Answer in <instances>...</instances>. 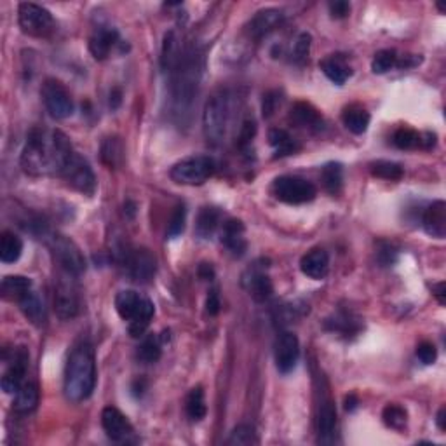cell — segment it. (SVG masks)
<instances>
[{
  "label": "cell",
  "mask_w": 446,
  "mask_h": 446,
  "mask_svg": "<svg viewBox=\"0 0 446 446\" xmlns=\"http://www.w3.org/2000/svg\"><path fill=\"white\" fill-rule=\"evenodd\" d=\"M72 152L67 134L58 129L46 131L35 127L30 131L21 152V168L32 176L60 174Z\"/></svg>",
  "instance_id": "1"
},
{
  "label": "cell",
  "mask_w": 446,
  "mask_h": 446,
  "mask_svg": "<svg viewBox=\"0 0 446 446\" xmlns=\"http://www.w3.org/2000/svg\"><path fill=\"white\" fill-rule=\"evenodd\" d=\"M203 73V54L196 48H185L171 75V108L178 122L190 117L197 100Z\"/></svg>",
  "instance_id": "2"
},
{
  "label": "cell",
  "mask_w": 446,
  "mask_h": 446,
  "mask_svg": "<svg viewBox=\"0 0 446 446\" xmlns=\"http://www.w3.org/2000/svg\"><path fill=\"white\" fill-rule=\"evenodd\" d=\"M96 387V359L92 345L79 342L70 352L65 366L63 391L68 401L83 403Z\"/></svg>",
  "instance_id": "3"
},
{
  "label": "cell",
  "mask_w": 446,
  "mask_h": 446,
  "mask_svg": "<svg viewBox=\"0 0 446 446\" xmlns=\"http://www.w3.org/2000/svg\"><path fill=\"white\" fill-rule=\"evenodd\" d=\"M115 309H117L119 316L129 323V333L134 339L145 333L155 314L154 302L143 293L134 292V290L119 292L115 297Z\"/></svg>",
  "instance_id": "4"
},
{
  "label": "cell",
  "mask_w": 446,
  "mask_h": 446,
  "mask_svg": "<svg viewBox=\"0 0 446 446\" xmlns=\"http://www.w3.org/2000/svg\"><path fill=\"white\" fill-rule=\"evenodd\" d=\"M232 119V96L227 89L213 92L204 105L203 129L204 137L211 145H218L227 137L228 124Z\"/></svg>",
  "instance_id": "5"
},
{
  "label": "cell",
  "mask_w": 446,
  "mask_h": 446,
  "mask_svg": "<svg viewBox=\"0 0 446 446\" xmlns=\"http://www.w3.org/2000/svg\"><path fill=\"white\" fill-rule=\"evenodd\" d=\"M115 257L117 262L124 267L126 274L137 282H149L154 277L157 263L154 255L145 248H131L117 246L115 248Z\"/></svg>",
  "instance_id": "6"
},
{
  "label": "cell",
  "mask_w": 446,
  "mask_h": 446,
  "mask_svg": "<svg viewBox=\"0 0 446 446\" xmlns=\"http://www.w3.org/2000/svg\"><path fill=\"white\" fill-rule=\"evenodd\" d=\"M215 173V161L208 155H192L173 166L169 176L178 185H203Z\"/></svg>",
  "instance_id": "7"
},
{
  "label": "cell",
  "mask_w": 446,
  "mask_h": 446,
  "mask_svg": "<svg viewBox=\"0 0 446 446\" xmlns=\"http://www.w3.org/2000/svg\"><path fill=\"white\" fill-rule=\"evenodd\" d=\"M48 244L54 260L63 272L73 275V277L86 272V258L72 239L61 234H51L48 238Z\"/></svg>",
  "instance_id": "8"
},
{
  "label": "cell",
  "mask_w": 446,
  "mask_h": 446,
  "mask_svg": "<svg viewBox=\"0 0 446 446\" xmlns=\"http://www.w3.org/2000/svg\"><path fill=\"white\" fill-rule=\"evenodd\" d=\"M18 21L23 32L32 37H46L54 30L53 14L33 2L19 4Z\"/></svg>",
  "instance_id": "9"
},
{
  "label": "cell",
  "mask_w": 446,
  "mask_h": 446,
  "mask_svg": "<svg viewBox=\"0 0 446 446\" xmlns=\"http://www.w3.org/2000/svg\"><path fill=\"white\" fill-rule=\"evenodd\" d=\"M61 178H65V181L72 189L79 190L84 196H92L96 190V176L92 173L91 166L84 157H80L77 152H72V155L65 162L63 169L60 173Z\"/></svg>",
  "instance_id": "10"
},
{
  "label": "cell",
  "mask_w": 446,
  "mask_h": 446,
  "mask_svg": "<svg viewBox=\"0 0 446 446\" xmlns=\"http://www.w3.org/2000/svg\"><path fill=\"white\" fill-rule=\"evenodd\" d=\"M274 196L286 204H304L316 199L317 190L309 180L298 176H279L272 185Z\"/></svg>",
  "instance_id": "11"
},
{
  "label": "cell",
  "mask_w": 446,
  "mask_h": 446,
  "mask_svg": "<svg viewBox=\"0 0 446 446\" xmlns=\"http://www.w3.org/2000/svg\"><path fill=\"white\" fill-rule=\"evenodd\" d=\"M46 110L54 119H68L73 114V100L68 89L56 79H48L41 89Z\"/></svg>",
  "instance_id": "12"
},
{
  "label": "cell",
  "mask_w": 446,
  "mask_h": 446,
  "mask_svg": "<svg viewBox=\"0 0 446 446\" xmlns=\"http://www.w3.org/2000/svg\"><path fill=\"white\" fill-rule=\"evenodd\" d=\"M70 277L73 275L65 272L63 277L58 279L56 288H54V312L63 321L73 319L80 312L79 292Z\"/></svg>",
  "instance_id": "13"
},
{
  "label": "cell",
  "mask_w": 446,
  "mask_h": 446,
  "mask_svg": "<svg viewBox=\"0 0 446 446\" xmlns=\"http://www.w3.org/2000/svg\"><path fill=\"white\" fill-rule=\"evenodd\" d=\"M102 425L107 432V436L110 437L115 443H134L137 437H134V429L129 424L126 417L119 412L114 406H107L102 412Z\"/></svg>",
  "instance_id": "14"
},
{
  "label": "cell",
  "mask_w": 446,
  "mask_h": 446,
  "mask_svg": "<svg viewBox=\"0 0 446 446\" xmlns=\"http://www.w3.org/2000/svg\"><path fill=\"white\" fill-rule=\"evenodd\" d=\"M274 358L275 366H277V370L281 373H290L297 366L298 358H300V344H298V339L294 333H279L274 344Z\"/></svg>",
  "instance_id": "15"
},
{
  "label": "cell",
  "mask_w": 446,
  "mask_h": 446,
  "mask_svg": "<svg viewBox=\"0 0 446 446\" xmlns=\"http://www.w3.org/2000/svg\"><path fill=\"white\" fill-rule=\"evenodd\" d=\"M26 371H28V352L25 347L14 349L13 358L9 359V366L2 377L4 393L16 394L19 387L26 382Z\"/></svg>",
  "instance_id": "16"
},
{
  "label": "cell",
  "mask_w": 446,
  "mask_h": 446,
  "mask_svg": "<svg viewBox=\"0 0 446 446\" xmlns=\"http://www.w3.org/2000/svg\"><path fill=\"white\" fill-rule=\"evenodd\" d=\"M243 288L246 290L248 293L251 294V298L257 302H265L272 297L274 293V286L272 281H270L269 275L265 274V267L258 265H251L246 272L243 274Z\"/></svg>",
  "instance_id": "17"
},
{
  "label": "cell",
  "mask_w": 446,
  "mask_h": 446,
  "mask_svg": "<svg viewBox=\"0 0 446 446\" xmlns=\"http://www.w3.org/2000/svg\"><path fill=\"white\" fill-rule=\"evenodd\" d=\"M119 33L117 30L108 25H100L89 38V51L96 60H105L110 56L112 49L117 44Z\"/></svg>",
  "instance_id": "18"
},
{
  "label": "cell",
  "mask_w": 446,
  "mask_h": 446,
  "mask_svg": "<svg viewBox=\"0 0 446 446\" xmlns=\"http://www.w3.org/2000/svg\"><path fill=\"white\" fill-rule=\"evenodd\" d=\"M282 19H285L282 11L274 9V7L258 11V13L253 16V19L250 21V25H248V33H250L253 38L265 37V35L274 32V30L281 25Z\"/></svg>",
  "instance_id": "19"
},
{
  "label": "cell",
  "mask_w": 446,
  "mask_h": 446,
  "mask_svg": "<svg viewBox=\"0 0 446 446\" xmlns=\"http://www.w3.org/2000/svg\"><path fill=\"white\" fill-rule=\"evenodd\" d=\"M222 243L235 257H243L246 253L248 243L244 238V225L240 220H227L222 225Z\"/></svg>",
  "instance_id": "20"
},
{
  "label": "cell",
  "mask_w": 446,
  "mask_h": 446,
  "mask_svg": "<svg viewBox=\"0 0 446 446\" xmlns=\"http://www.w3.org/2000/svg\"><path fill=\"white\" fill-rule=\"evenodd\" d=\"M424 230L436 239H445L446 235V203L445 201H434L425 209L422 218Z\"/></svg>",
  "instance_id": "21"
},
{
  "label": "cell",
  "mask_w": 446,
  "mask_h": 446,
  "mask_svg": "<svg viewBox=\"0 0 446 446\" xmlns=\"http://www.w3.org/2000/svg\"><path fill=\"white\" fill-rule=\"evenodd\" d=\"M300 269L307 277L310 279H324L328 275L329 270V257L324 250L316 248V250L309 251L307 255H304L300 260Z\"/></svg>",
  "instance_id": "22"
},
{
  "label": "cell",
  "mask_w": 446,
  "mask_h": 446,
  "mask_svg": "<svg viewBox=\"0 0 446 446\" xmlns=\"http://www.w3.org/2000/svg\"><path fill=\"white\" fill-rule=\"evenodd\" d=\"M336 429V408L331 399L321 401L317 410V432L321 443H331Z\"/></svg>",
  "instance_id": "23"
},
{
  "label": "cell",
  "mask_w": 446,
  "mask_h": 446,
  "mask_svg": "<svg viewBox=\"0 0 446 446\" xmlns=\"http://www.w3.org/2000/svg\"><path fill=\"white\" fill-rule=\"evenodd\" d=\"M19 304V310H21L23 316L33 324V326L41 328L44 326L46 321H48V312H46V305L44 300L38 297L35 292L26 293L21 300L18 302Z\"/></svg>",
  "instance_id": "24"
},
{
  "label": "cell",
  "mask_w": 446,
  "mask_h": 446,
  "mask_svg": "<svg viewBox=\"0 0 446 446\" xmlns=\"http://www.w3.org/2000/svg\"><path fill=\"white\" fill-rule=\"evenodd\" d=\"M181 53L184 49L180 48V38L174 30H169L164 35V42H162V51H161V67L164 72L171 73L173 68L176 67L178 61H180Z\"/></svg>",
  "instance_id": "25"
},
{
  "label": "cell",
  "mask_w": 446,
  "mask_h": 446,
  "mask_svg": "<svg viewBox=\"0 0 446 446\" xmlns=\"http://www.w3.org/2000/svg\"><path fill=\"white\" fill-rule=\"evenodd\" d=\"M290 119H292L298 127H305V129H319V127L323 126V119H321L319 112H317L312 105L305 102H298L293 105Z\"/></svg>",
  "instance_id": "26"
},
{
  "label": "cell",
  "mask_w": 446,
  "mask_h": 446,
  "mask_svg": "<svg viewBox=\"0 0 446 446\" xmlns=\"http://www.w3.org/2000/svg\"><path fill=\"white\" fill-rule=\"evenodd\" d=\"M321 70L324 72V75L328 77L331 83L339 84V86H342V84H345V80L349 79V77L352 75V70L351 67H349L347 63H345V60L342 56H339V54H333V56L326 58V60H323L319 63Z\"/></svg>",
  "instance_id": "27"
},
{
  "label": "cell",
  "mask_w": 446,
  "mask_h": 446,
  "mask_svg": "<svg viewBox=\"0 0 446 446\" xmlns=\"http://www.w3.org/2000/svg\"><path fill=\"white\" fill-rule=\"evenodd\" d=\"M2 297L6 300L19 302L26 293L32 292V281L25 275H6L2 279Z\"/></svg>",
  "instance_id": "28"
},
{
  "label": "cell",
  "mask_w": 446,
  "mask_h": 446,
  "mask_svg": "<svg viewBox=\"0 0 446 446\" xmlns=\"http://www.w3.org/2000/svg\"><path fill=\"white\" fill-rule=\"evenodd\" d=\"M370 119H371L370 114H368L363 107H358V105H352V107L345 108L342 114L344 126L354 134L366 133L368 126H370Z\"/></svg>",
  "instance_id": "29"
},
{
  "label": "cell",
  "mask_w": 446,
  "mask_h": 446,
  "mask_svg": "<svg viewBox=\"0 0 446 446\" xmlns=\"http://www.w3.org/2000/svg\"><path fill=\"white\" fill-rule=\"evenodd\" d=\"M38 405V387L33 382H25L14 394V410L18 413H30Z\"/></svg>",
  "instance_id": "30"
},
{
  "label": "cell",
  "mask_w": 446,
  "mask_h": 446,
  "mask_svg": "<svg viewBox=\"0 0 446 446\" xmlns=\"http://www.w3.org/2000/svg\"><path fill=\"white\" fill-rule=\"evenodd\" d=\"M220 220H222V215L216 208H203L199 211V216H197L196 222V234L199 235L201 239H208L211 238L216 232V228L220 227Z\"/></svg>",
  "instance_id": "31"
},
{
  "label": "cell",
  "mask_w": 446,
  "mask_h": 446,
  "mask_svg": "<svg viewBox=\"0 0 446 446\" xmlns=\"http://www.w3.org/2000/svg\"><path fill=\"white\" fill-rule=\"evenodd\" d=\"M23 253V240L14 232L6 230L0 238V260L4 263L18 262Z\"/></svg>",
  "instance_id": "32"
},
{
  "label": "cell",
  "mask_w": 446,
  "mask_h": 446,
  "mask_svg": "<svg viewBox=\"0 0 446 446\" xmlns=\"http://www.w3.org/2000/svg\"><path fill=\"white\" fill-rule=\"evenodd\" d=\"M162 356V340L159 339V335H147L142 340V344L138 345L137 358L142 361L143 364H152L157 363Z\"/></svg>",
  "instance_id": "33"
},
{
  "label": "cell",
  "mask_w": 446,
  "mask_h": 446,
  "mask_svg": "<svg viewBox=\"0 0 446 446\" xmlns=\"http://www.w3.org/2000/svg\"><path fill=\"white\" fill-rule=\"evenodd\" d=\"M321 181H323L324 189L329 193L336 196L342 192L344 187V168L339 162H328L323 169H321Z\"/></svg>",
  "instance_id": "34"
},
{
  "label": "cell",
  "mask_w": 446,
  "mask_h": 446,
  "mask_svg": "<svg viewBox=\"0 0 446 446\" xmlns=\"http://www.w3.org/2000/svg\"><path fill=\"white\" fill-rule=\"evenodd\" d=\"M185 412H187L190 420L197 422L203 420L206 417L208 406H206V399H204V391L203 387H193L190 391L187 399H185Z\"/></svg>",
  "instance_id": "35"
},
{
  "label": "cell",
  "mask_w": 446,
  "mask_h": 446,
  "mask_svg": "<svg viewBox=\"0 0 446 446\" xmlns=\"http://www.w3.org/2000/svg\"><path fill=\"white\" fill-rule=\"evenodd\" d=\"M102 161L108 168H119L124 162V143L120 138L112 137L102 143Z\"/></svg>",
  "instance_id": "36"
},
{
  "label": "cell",
  "mask_w": 446,
  "mask_h": 446,
  "mask_svg": "<svg viewBox=\"0 0 446 446\" xmlns=\"http://www.w3.org/2000/svg\"><path fill=\"white\" fill-rule=\"evenodd\" d=\"M269 142L274 147L277 155H292L300 149L297 142L292 138V134L285 129H270L269 131Z\"/></svg>",
  "instance_id": "37"
},
{
  "label": "cell",
  "mask_w": 446,
  "mask_h": 446,
  "mask_svg": "<svg viewBox=\"0 0 446 446\" xmlns=\"http://www.w3.org/2000/svg\"><path fill=\"white\" fill-rule=\"evenodd\" d=\"M326 328L331 329V331L342 333V335H354V333L359 331L361 324L358 317H354L352 314L340 312L333 319L326 321Z\"/></svg>",
  "instance_id": "38"
},
{
  "label": "cell",
  "mask_w": 446,
  "mask_h": 446,
  "mask_svg": "<svg viewBox=\"0 0 446 446\" xmlns=\"http://www.w3.org/2000/svg\"><path fill=\"white\" fill-rule=\"evenodd\" d=\"M393 143L401 150H413L422 149V133L410 129V127H401L394 133Z\"/></svg>",
  "instance_id": "39"
},
{
  "label": "cell",
  "mask_w": 446,
  "mask_h": 446,
  "mask_svg": "<svg viewBox=\"0 0 446 446\" xmlns=\"http://www.w3.org/2000/svg\"><path fill=\"white\" fill-rule=\"evenodd\" d=\"M383 424L387 428L401 430L406 425V420H408V415H406V410L399 405H387L382 412Z\"/></svg>",
  "instance_id": "40"
},
{
  "label": "cell",
  "mask_w": 446,
  "mask_h": 446,
  "mask_svg": "<svg viewBox=\"0 0 446 446\" xmlns=\"http://www.w3.org/2000/svg\"><path fill=\"white\" fill-rule=\"evenodd\" d=\"M258 443V437L255 429L251 425L246 424H240L230 432L228 436L227 445H238V446H250V445H257Z\"/></svg>",
  "instance_id": "41"
},
{
  "label": "cell",
  "mask_w": 446,
  "mask_h": 446,
  "mask_svg": "<svg viewBox=\"0 0 446 446\" xmlns=\"http://www.w3.org/2000/svg\"><path fill=\"white\" fill-rule=\"evenodd\" d=\"M371 173L373 176L383 178V180H399L403 176V168L401 164L393 161H377L371 164Z\"/></svg>",
  "instance_id": "42"
},
{
  "label": "cell",
  "mask_w": 446,
  "mask_h": 446,
  "mask_svg": "<svg viewBox=\"0 0 446 446\" xmlns=\"http://www.w3.org/2000/svg\"><path fill=\"white\" fill-rule=\"evenodd\" d=\"M398 65V56H395V51H391V49H383V51H378L375 54L373 61H371V70L375 73H386L389 72L391 68Z\"/></svg>",
  "instance_id": "43"
},
{
  "label": "cell",
  "mask_w": 446,
  "mask_h": 446,
  "mask_svg": "<svg viewBox=\"0 0 446 446\" xmlns=\"http://www.w3.org/2000/svg\"><path fill=\"white\" fill-rule=\"evenodd\" d=\"M185 220H187V209H185V206L174 208L171 220H169V225H168V232H166V234H168L171 239L178 238V235L184 232Z\"/></svg>",
  "instance_id": "44"
},
{
  "label": "cell",
  "mask_w": 446,
  "mask_h": 446,
  "mask_svg": "<svg viewBox=\"0 0 446 446\" xmlns=\"http://www.w3.org/2000/svg\"><path fill=\"white\" fill-rule=\"evenodd\" d=\"M310 51V35L309 33H300L298 38L294 41V48H293V58L294 61L302 63V61L307 60Z\"/></svg>",
  "instance_id": "45"
},
{
  "label": "cell",
  "mask_w": 446,
  "mask_h": 446,
  "mask_svg": "<svg viewBox=\"0 0 446 446\" xmlns=\"http://www.w3.org/2000/svg\"><path fill=\"white\" fill-rule=\"evenodd\" d=\"M417 358L420 359L424 364H432L437 358V351H436V347H434V344H430V342L418 344Z\"/></svg>",
  "instance_id": "46"
},
{
  "label": "cell",
  "mask_w": 446,
  "mask_h": 446,
  "mask_svg": "<svg viewBox=\"0 0 446 446\" xmlns=\"http://www.w3.org/2000/svg\"><path fill=\"white\" fill-rule=\"evenodd\" d=\"M255 133H257V124H255L253 119H246L240 126L239 131V145L244 147L255 138Z\"/></svg>",
  "instance_id": "47"
},
{
  "label": "cell",
  "mask_w": 446,
  "mask_h": 446,
  "mask_svg": "<svg viewBox=\"0 0 446 446\" xmlns=\"http://www.w3.org/2000/svg\"><path fill=\"white\" fill-rule=\"evenodd\" d=\"M398 258V251L394 250L393 244H380L378 250V262L382 265H393Z\"/></svg>",
  "instance_id": "48"
},
{
  "label": "cell",
  "mask_w": 446,
  "mask_h": 446,
  "mask_svg": "<svg viewBox=\"0 0 446 446\" xmlns=\"http://www.w3.org/2000/svg\"><path fill=\"white\" fill-rule=\"evenodd\" d=\"M329 13H331V16L336 19L347 18L349 13H351V4L345 2V0H336V2H331L329 4Z\"/></svg>",
  "instance_id": "49"
},
{
  "label": "cell",
  "mask_w": 446,
  "mask_h": 446,
  "mask_svg": "<svg viewBox=\"0 0 446 446\" xmlns=\"http://www.w3.org/2000/svg\"><path fill=\"white\" fill-rule=\"evenodd\" d=\"M275 105H277V92H267L263 96V115L270 117L275 110Z\"/></svg>",
  "instance_id": "50"
},
{
  "label": "cell",
  "mask_w": 446,
  "mask_h": 446,
  "mask_svg": "<svg viewBox=\"0 0 446 446\" xmlns=\"http://www.w3.org/2000/svg\"><path fill=\"white\" fill-rule=\"evenodd\" d=\"M206 310H208L209 316H216V314L220 312V298H218V293H216L215 290L209 293L208 302H206Z\"/></svg>",
  "instance_id": "51"
},
{
  "label": "cell",
  "mask_w": 446,
  "mask_h": 446,
  "mask_svg": "<svg viewBox=\"0 0 446 446\" xmlns=\"http://www.w3.org/2000/svg\"><path fill=\"white\" fill-rule=\"evenodd\" d=\"M432 294L437 298V302H440L441 305L446 304V285L443 281L432 286Z\"/></svg>",
  "instance_id": "52"
},
{
  "label": "cell",
  "mask_w": 446,
  "mask_h": 446,
  "mask_svg": "<svg viewBox=\"0 0 446 446\" xmlns=\"http://www.w3.org/2000/svg\"><path fill=\"white\" fill-rule=\"evenodd\" d=\"M358 406H359L358 395L349 394L347 398H345V410H347V412H354V410L358 408Z\"/></svg>",
  "instance_id": "53"
},
{
  "label": "cell",
  "mask_w": 446,
  "mask_h": 446,
  "mask_svg": "<svg viewBox=\"0 0 446 446\" xmlns=\"http://www.w3.org/2000/svg\"><path fill=\"white\" fill-rule=\"evenodd\" d=\"M213 269H211V265H209V263H203V265L199 267V277L201 279H204V281H209V279L213 277Z\"/></svg>",
  "instance_id": "54"
},
{
  "label": "cell",
  "mask_w": 446,
  "mask_h": 446,
  "mask_svg": "<svg viewBox=\"0 0 446 446\" xmlns=\"http://www.w3.org/2000/svg\"><path fill=\"white\" fill-rule=\"evenodd\" d=\"M436 422H437V428H440V430H446V408L445 406L440 410V412H437Z\"/></svg>",
  "instance_id": "55"
},
{
  "label": "cell",
  "mask_w": 446,
  "mask_h": 446,
  "mask_svg": "<svg viewBox=\"0 0 446 446\" xmlns=\"http://www.w3.org/2000/svg\"><path fill=\"white\" fill-rule=\"evenodd\" d=\"M120 105V89H114L110 92V107L112 108H117Z\"/></svg>",
  "instance_id": "56"
}]
</instances>
